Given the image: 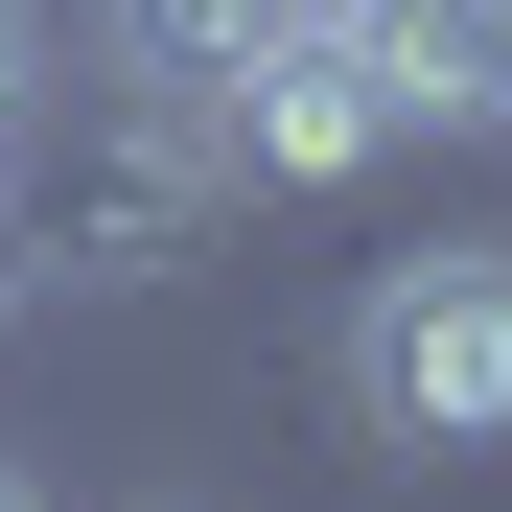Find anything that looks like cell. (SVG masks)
Instances as JSON below:
<instances>
[{
	"label": "cell",
	"mask_w": 512,
	"mask_h": 512,
	"mask_svg": "<svg viewBox=\"0 0 512 512\" xmlns=\"http://www.w3.org/2000/svg\"><path fill=\"white\" fill-rule=\"evenodd\" d=\"M210 187H233L210 117H140V94L24 117V163H0V303H47V280H163V256L210 233Z\"/></svg>",
	"instance_id": "6da1fadb"
},
{
	"label": "cell",
	"mask_w": 512,
	"mask_h": 512,
	"mask_svg": "<svg viewBox=\"0 0 512 512\" xmlns=\"http://www.w3.org/2000/svg\"><path fill=\"white\" fill-rule=\"evenodd\" d=\"M350 419L396 466L512 443V233H443V256H373L350 280Z\"/></svg>",
	"instance_id": "7a4b0ae2"
},
{
	"label": "cell",
	"mask_w": 512,
	"mask_h": 512,
	"mask_svg": "<svg viewBox=\"0 0 512 512\" xmlns=\"http://www.w3.org/2000/svg\"><path fill=\"white\" fill-rule=\"evenodd\" d=\"M210 140H233V187H373V163L419 140V94H396L373 24H326V0H303V24L210 94Z\"/></svg>",
	"instance_id": "3957f363"
},
{
	"label": "cell",
	"mask_w": 512,
	"mask_h": 512,
	"mask_svg": "<svg viewBox=\"0 0 512 512\" xmlns=\"http://www.w3.org/2000/svg\"><path fill=\"white\" fill-rule=\"evenodd\" d=\"M303 0H70V47H94V94H140V117H210L256 47H280Z\"/></svg>",
	"instance_id": "277c9868"
},
{
	"label": "cell",
	"mask_w": 512,
	"mask_h": 512,
	"mask_svg": "<svg viewBox=\"0 0 512 512\" xmlns=\"http://www.w3.org/2000/svg\"><path fill=\"white\" fill-rule=\"evenodd\" d=\"M396 94H419V140H512V0H396Z\"/></svg>",
	"instance_id": "5b68a950"
},
{
	"label": "cell",
	"mask_w": 512,
	"mask_h": 512,
	"mask_svg": "<svg viewBox=\"0 0 512 512\" xmlns=\"http://www.w3.org/2000/svg\"><path fill=\"white\" fill-rule=\"evenodd\" d=\"M24 117H47V24L0 0V140H24Z\"/></svg>",
	"instance_id": "8992f818"
},
{
	"label": "cell",
	"mask_w": 512,
	"mask_h": 512,
	"mask_svg": "<svg viewBox=\"0 0 512 512\" xmlns=\"http://www.w3.org/2000/svg\"><path fill=\"white\" fill-rule=\"evenodd\" d=\"M0 512H47V466H24V443H0Z\"/></svg>",
	"instance_id": "52a82bcc"
},
{
	"label": "cell",
	"mask_w": 512,
	"mask_h": 512,
	"mask_svg": "<svg viewBox=\"0 0 512 512\" xmlns=\"http://www.w3.org/2000/svg\"><path fill=\"white\" fill-rule=\"evenodd\" d=\"M0 163H24V140H0Z\"/></svg>",
	"instance_id": "ba28073f"
}]
</instances>
